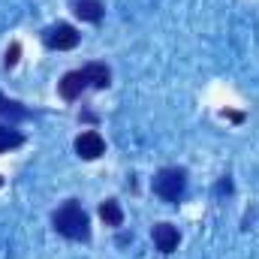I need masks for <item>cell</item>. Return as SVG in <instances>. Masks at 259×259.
Returning <instances> with one entry per match:
<instances>
[{
  "instance_id": "cell-1",
  "label": "cell",
  "mask_w": 259,
  "mask_h": 259,
  "mask_svg": "<svg viewBox=\"0 0 259 259\" xmlns=\"http://www.w3.org/2000/svg\"><path fill=\"white\" fill-rule=\"evenodd\" d=\"M52 223H55V229H58L61 235L72 238V241H88V235H91L88 214H84V208H81L75 199H66L64 205L52 214Z\"/></svg>"
},
{
  "instance_id": "cell-2",
  "label": "cell",
  "mask_w": 259,
  "mask_h": 259,
  "mask_svg": "<svg viewBox=\"0 0 259 259\" xmlns=\"http://www.w3.org/2000/svg\"><path fill=\"white\" fill-rule=\"evenodd\" d=\"M184 187H187V172L184 169H160L154 175V193L160 196L163 202H178L184 196Z\"/></svg>"
},
{
  "instance_id": "cell-3",
  "label": "cell",
  "mask_w": 259,
  "mask_h": 259,
  "mask_svg": "<svg viewBox=\"0 0 259 259\" xmlns=\"http://www.w3.org/2000/svg\"><path fill=\"white\" fill-rule=\"evenodd\" d=\"M78 39H81V36H78V30H75L72 24H55V27L46 30V46H49V49H58V52L75 49Z\"/></svg>"
},
{
  "instance_id": "cell-4",
  "label": "cell",
  "mask_w": 259,
  "mask_h": 259,
  "mask_svg": "<svg viewBox=\"0 0 259 259\" xmlns=\"http://www.w3.org/2000/svg\"><path fill=\"white\" fill-rule=\"evenodd\" d=\"M103 151H106V142H103V136H100L97 130H84V133L75 139V154H78L81 160H97Z\"/></svg>"
},
{
  "instance_id": "cell-5",
  "label": "cell",
  "mask_w": 259,
  "mask_h": 259,
  "mask_svg": "<svg viewBox=\"0 0 259 259\" xmlns=\"http://www.w3.org/2000/svg\"><path fill=\"white\" fill-rule=\"evenodd\" d=\"M84 88H88V78H84V72H81V69H72V72H66L64 78L58 81V91H61V97H64V100H69V103H72V100H78Z\"/></svg>"
},
{
  "instance_id": "cell-6",
  "label": "cell",
  "mask_w": 259,
  "mask_h": 259,
  "mask_svg": "<svg viewBox=\"0 0 259 259\" xmlns=\"http://www.w3.org/2000/svg\"><path fill=\"white\" fill-rule=\"evenodd\" d=\"M154 244L160 253H172L178 247V229L172 223H157L154 226Z\"/></svg>"
},
{
  "instance_id": "cell-7",
  "label": "cell",
  "mask_w": 259,
  "mask_h": 259,
  "mask_svg": "<svg viewBox=\"0 0 259 259\" xmlns=\"http://www.w3.org/2000/svg\"><path fill=\"white\" fill-rule=\"evenodd\" d=\"M81 72H84L88 84H91V88H97V91L109 88V81H112V72H109V66H106V64H88Z\"/></svg>"
},
{
  "instance_id": "cell-8",
  "label": "cell",
  "mask_w": 259,
  "mask_h": 259,
  "mask_svg": "<svg viewBox=\"0 0 259 259\" xmlns=\"http://www.w3.org/2000/svg\"><path fill=\"white\" fill-rule=\"evenodd\" d=\"M72 9L81 21H91V24H100V18H103V3L100 0H75Z\"/></svg>"
},
{
  "instance_id": "cell-9",
  "label": "cell",
  "mask_w": 259,
  "mask_h": 259,
  "mask_svg": "<svg viewBox=\"0 0 259 259\" xmlns=\"http://www.w3.org/2000/svg\"><path fill=\"white\" fill-rule=\"evenodd\" d=\"M100 217H103V223H106V226H121V223H124L121 202H118V199H106V202L100 205Z\"/></svg>"
},
{
  "instance_id": "cell-10",
  "label": "cell",
  "mask_w": 259,
  "mask_h": 259,
  "mask_svg": "<svg viewBox=\"0 0 259 259\" xmlns=\"http://www.w3.org/2000/svg\"><path fill=\"white\" fill-rule=\"evenodd\" d=\"M21 142H24V136H21L18 130L0 124V151H12V148H18Z\"/></svg>"
},
{
  "instance_id": "cell-11",
  "label": "cell",
  "mask_w": 259,
  "mask_h": 259,
  "mask_svg": "<svg viewBox=\"0 0 259 259\" xmlns=\"http://www.w3.org/2000/svg\"><path fill=\"white\" fill-rule=\"evenodd\" d=\"M0 115L9 118V121H21V118H27V112H24L15 100H6L3 94H0Z\"/></svg>"
},
{
  "instance_id": "cell-12",
  "label": "cell",
  "mask_w": 259,
  "mask_h": 259,
  "mask_svg": "<svg viewBox=\"0 0 259 259\" xmlns=\"http://www.w3.org/2000/svg\"><path fill=\"white\" fill-rule=\"evenodd\" d=\"M18 55H21V46L15 42V46L6 52V66H15V64H18Z\"/></svg>"
},
{
  "instance_id": "cell-13",
  "label": "cell",
  "mask_w": 259,
  "mask_h": 259,
  "mask_svg": "<svg viewBox=\"0 0 259 259\" xmlns=\"http://www.w3.org/2000/svg\"><path fill=\"white\" fill-rule=\"evenodd\" d=\"M0 187H3V178H0Z\"/></svg>"
}]
</instances>
